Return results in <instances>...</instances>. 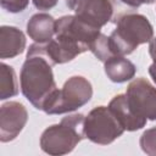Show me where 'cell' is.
Returning a JSON list of instances; mask_svg holds the SVG:
<instances>
[{
    "label": "cell",
    "mask_w": 156,
    "mask_h": 156,
    "mask_svg": "<svg viewBox=\"0 0 156 156\" xmlns=\"http://www.w3.org/2000/svg\"><path fill=\"white\" fill-rule=\"evenodd\" d=\"M21 91L37 108L43 110L46 100L57 89L52 65L39 54H27L20 73Z\"/></svg>",
    "instance_id": "cell-1"
},
{
    "label": "cell",
    "mask_w": 156,
    "mask_h": 156,
    "mask_svg": "<svg viewBox=\"0 0 156 156\" xmlns=\"http://www.w3.org/2000/svg\"><path fill=\"white\" fill-rule=\"evenodd\" d=\"M113 23L116 28L108 37L113 55H129L139 45L149 43L154 38V28L144 15L123 13Z\"/></svg>",
    "instance_id": "cell-2"
},
{
    "label": "cell",
    "mask_w": 156,
    "mask_h": 156,
    "mask_svg": "<svg viewBox=\"0 0 156 156\" xmlns=\"http://www.w3.org/2000/svg\"><path fill=\"white\" fill-rule=\"evenodd\" d=\"M85 117L82 113L68 115L58 124L48 127L40 136V147L45 154L60 156L69 154L85 138Z\"/></svg>",
    "instance_id": "cell-3"
},
{
    "label": "cell",
    "mask_w": 156,
    "mask_h": 156,
    "mask_svg": "<svg viewBox=\"0 0 156 156\" xmlns=\"http://www.w3.org/2000/svg\"><path fill=\"white\" fill-rule=\"evenodd\" d=\"M91 96V83L82 76H73L65 82L62 89H56L55 93L46 100L43 111L48 115L73 112L88 104Z\"/></svg>",
    "instance_id": "cell-4"
},
{
    "label": "cell",
    "mask_w": 156,
    "mask_h": 156,
    "mask_svg": "<svg viewBox=\"0 0 156 156\" xmlns=\"http://www.w3.org/2000/svg\"><path fill=\"white\" fill-rule=\"evenodd\" d=\"M100 29L89 26L76 15L62 16L56 20L55 38L66 48L80 55L89 50L93 41L99 37Z\"/></svg>",
    "instance_id": "cell-5"
},
{
    "label": "cell",
    "mask_w": 156,
    "mask_h": 156,
    "mask_svg": "<svg viewBox=\"0 0 156 156\" xmlns=\"http://www.w3.org/2000/svg\"><path fill=\"white\" fill-rule=\"evenodd\" d=\"M84 132L85 138L91 143L108 145L119 138L124 133V129L108 106H98L85 117Z\"/></svg>",
    "instance_id": "cell-6"
},
{
    "label": "cell",
    "mask_w": 156,
    "mask_h": 156,
    "mask_svg": "<svg viewBox=\"0 0 156 156\" xmlns=\"http://www.w3.org/2000/svg\"><path fill=\"white\" fill-rule=\"evenodd\" d=\"M129 108L139 117L156 121V88L145 78H135L127 87Z\"/></svg>",
    "instance_id": "cell-7"
},
{
    "label": "cell",
    "mask_w": 156,
    "mask_h": 156,
    "mask_svg": "<svg viewBox=\"0 0 156 156\" xmlns=\"http://www.w3.org/2000/svg\"><path fill=\"white\" fill-rule=\"evenodd\" d=\"M68 9L91 27L101 29L113 18V5L111 0H66Z\"/></svg>",
    "instance_id": "cell-8"
},
{
    "label": "cell",
    "mask_w": 156,
    "mask_h": 156,
    "mask_svg": "<svg viewBox=\"0 0 156 156\" xmlns=\"http://www.w3.org/2000/svg\"><path fill=\"white\" fill-rule=\"evenodd\" d=\"M28 121V112L18 101H9L0 107V141L9 143L18 136Z\"/></svg>",
    "instance_id": "cell-9"
},
{
    "label": "cell",
    "mask_w": 156,
    "mask_h": 156,
    "mask_svg": "<svg viewBox=\"0 0 156 156\" xmlns=\"http://www.w3.org/2000/svg\"><path fill=\"white\" fill-rule=\"evenodd\" d=\"M108 108L112 111V113L116 116L121 126L127 132H134L139 130L146 124V118L139 117L129 108L127 102V95L126 94H118L113 96V99L108 104Z\"/></svg>",
    "instance_id": "cell-10"
},
{
    "label": "cell",
    "mask_w": 156,
    "mask_h": 156,
    "mask_svg": "<svg viewBox=\"0 0 156 156\" xmlns=\"http://www.w3.org/2000/svg\"><path fill=\"white\" fill-rule=\"evenodd\" d=\"M26 49V35L12 26L0 27V58H13Z\"/></svg>",
    "instance_id": "cell-11"
},
{
    "label": "cell",
    "mask_w": 156,
    "mask_h": 156,
    "mask_svg": "<svg viewBox=\"0 0 156 156\" xmlns=\"http://www.w3.org/2000/svg\"><path fill=\"white\" fill-rule=\"evenodd\" d=\"M56 33V20L49 13H35L27 23V34L35 43L50 41Z\"/></svg>",
    "instance_id": "cell-12"
},
{
    "label": "cell",
    "mask_w": 156,
    "mask_h": 156,
    "mask_svg": "<svg viewBox=\"0 0 156 156\" xmlns=\"http://www.w3.org/2000/svg\"><path fill=\"white\" fill-rule=\"evenodd\" d=\"M104 68L107 78L113 83H124L134 78L136 67L124 56L115 55L104 62Z\"/></svg>",
    "instance_id": "cell-13"
},
{
    "label": "cell",
    "mask_w": 156,
    "mask_h": 156,
    "mask_svg": "<svg viewBox=\"0 0 156 156\" xmlns=\"http://www.w3.org/2000/svg\"><path fill=\"white\" fill-rule=\"evenodd\" d=\"M18 94V84L15 69L1 62L0 65V99L6 100Z\"/></svg>",
    "instance_id": "cell-14"
},
{
    "label": "cell",
    "mask_w": 156,
    "mask_h": 156,
    "mask_svg": "<svg viewBox=\"0 0 156 156\" xmlns=\"http://www.w3.org/2000/svg\"><path fill=\"white\" fill-rule=\"evenodd\" d=\"M89 50L95 55V57H98L101 62L107 61L110 57L115 56L110 45V39L107 35L100 33L99 37L93 41V44L90 45Z\"/></svg>",
    "instance_id": "cell-15"
},
{
    "label": "cell",
    "mask_w": 156,
    "mask_h": 156,
    "mask_svg": "<svg viewBox=\"0 0 156 156\" xmlns=\"http://www.w3.org/2000/svg\"><path fill=\"white\" fill-rule=\"evenodd\" d=\"M139 145L146 155L156 156V127L146 129L141 134L139 139Z\"/></svg>",
    "instance_id": "cell-16"
},
{
    "label": "cell",
    "mask_w": 156,
    "mask_h": 156,
    "mask_svg": "<svg viewBox=\"0 0 156 156\" xmlns=\"http://www.w3.org/2000/svg\"><path fill=\"white\" fill-rule=\"evenodd\" d=\"M1 7L11 13H18L27 9L29 0H0Z\"/></svg>",
    "instance_id": "cell-17"
},
{
    "label": "cell",
    "mask_w": 156,
    "mask_h": 156,
    "mask_svg": "<svg viewBox=\"0 0 156 156\" xmlns=\"http://www.w3.org/2000/svg\"><path fill=\"white\" fill-rule=\"evenodd\" d=\"M149 43V54L152 58V65L149 67V74L156 84V38H152Z\"/></svg>",
    "instance_id": "cell-18"
},
{
    "label": "cell",
    "mask_w": 156,
    "mask_h": 156,
    "mask_svg": "<svg viewBox=\"0 0 156 156\" xmlns=\"http://www.w3.org/2000/svg\"><path fill=\"white\" fill-rule=\"evenodd\" d=\"M116 1L119 2L121 5H123L124 7H128V9L134 10V9L140 7L143 4H147V5L154 4L156 0H116Z\"/></svg>",
    "instance_id": "cell-19"
},
{
    "label": "cell",
    "mask_w": 156,
    "mask_h": 156,
    "mask_svg": "<svg viewBox=\"0 0 156 156\" xmlns=\"http://www.w3.org/2000/svg\"><path fill=\"white\" fill-rule=\"evenodd\" d=\"M32 1H33V5L38 10L46 11V10H50V9L55 7L58 0H32Z\"/></svg>",
    "instance_id": "cell-20"
}]
</instances>
